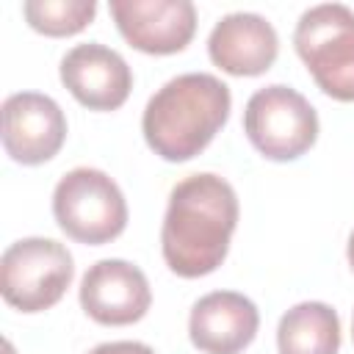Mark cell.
<instances>
[{
    "mask_svg": "<svg viewBox=\"0 0 354 354\" xmlns=\"http://www.w3.org/2000/svg\"><path fill=\"white\" fill-rule=\"evenodd\" d=\"M238 216V194L221 174L199 171L180 180L160 224L166 266L183 279L213 274L227 260Z\"/></svg>",
    "mask_w": 354,
    "mask_h": 354,
    "instance_id": "cell-1",
    "label": "cell"
},
{
    "mask_svg": "<svg viewBox=\"0 0 354 354\" xmlns=\"http://www.w3.org/2000/svg\"><path fill=\"white\" fill-rule=\"evenodd\" d=\"M230 111L232 94L221 77L210 72H185L166 80L147 100L141 133L158 158L185 163L216 138Z\"/></svg>",
    "mask_w": 354,
    "mask_h": 354,
    "instance_id": "cell-2",
    "label": "cell"
},
{
    "mask_svg": "<svg viewBox=\"0 0 354 354\" xmlns=\"http://www.w3.org/2000/svg\"><path fill=\"white\" fill-rule=\"evenodd\" d=\"M293 47L326 97L354 102V11L348 6L318 3L307 8L296 22Z\"/></svg>",
    "mask_w": 354,
    "mask_h": 354,
    "instance_id": "cell-3",
    "label": "cell"
},
{
    "mask_svg": "<svg viewBox=\"0 0 354 354\" xmlns=\"http://www.w3.org/2000/svg\"><path fill=\"white\" fill-rule=\"evenodd\" d=\"M53 216L66 238L86 246H102L124 232L127 199L111 174L77 166L55 183Z\"/></svg>",
    "mask_w": 354,
    "mask_h": 354,
    "instance_id": "cell-4",
    "label": "cell"
},
{
    "mask_svg": "<svg viewBox=\"0 0 354 354\" xmlns=\"http://www.w3.org/2000/svg\"><path fill=\"white\" fill-rule=\"evenodd\" d=\"M318 111L313 102L285 83L257 88L243 108V133L249 144L274 163L301 158L318 141Z\"/></svg>",
    "mask_w": 354,
    "mask_h": 354,
    "instance_id": "cell-5",
    "label": "cell"
},
{
    "mask_svg": "<svg viewBox=\"0 0 354 354\" xmlns=\"http://www.w3.org/2000/svg\"><path fill=\"white\" fill-rule=\"evenodd\" d=\"M72 277L75 260L55 238H19L0 257V293L19 313H44L58 304Z\"/></svg>",
    "mask_w": 354,
    "mask_h": 354,
    "instance_id": "cell-6",
    "label": "cell"
},
{
    "mask_svg": "<svg viewBox=\"0 0 354 354\" xmlns=\"http://www.w3.org/2000/svg\"><path fill=\"white\" fill-rule=\"evenodd\" d=\"M77 299L91 321L102 326H127L147 315L152 304V288L136 263L105 257L88 266L80 279Z\"/></svg>",
    "mask_w": 354,
    "mask_h": 354,
    "instance_id": "cell-7",
    "label": "cell"
},
{
    "mask_svg": "<svg viewBox=\"0 0 354 354\" xmlns=\"http://www.w3.org/2000/svg\"><path fill=\"white\" fill-rule=\"evenodd\" d=\"M61 105L39 91H17L3 102V149L14 163L39 166L53 160L66 141Z\"/></svg>",
    "mask_w": 354,
    "mask_h": 354,
    "instance_id": "cell-8",
    "label": "cell"
},
{
    "mask_svg": "<svg viewBox=\"0 0 354 354\" xmlns=\"http://www.w3.org/2000/svg\"><path fill=\"white\" fill-rule=\"evenodd\" d=\"M108 11L122 39L147 55L183 53L196 33L191 0H111Z\"/></svg>",
    "mask_w": 354,
    "mask_h": 354,
    "instance_id": "cell-9",
    "label": "cell"
},
{
    "mask_svg": "<svg viewBox=\"0 0 354 354\" xmlns=\"http://www.w3.org/2000/svg\"><path fill=\"white\" fill-rule=\"evenodd\" d=\"M64 88L88 111H116L133 88L130 64L100 41H83L66 50L58 66Z\"/></svg>",
    "mask_w": 354,
    "mask_h": 354,
    "instance_id": "cell-10",
    "label": "cell"
},
{
    "mask_svg": "<svg viewBox=\"0 0 354 354\" xmlns=\"http://www.w3.org/2000/svg\"><path fill=\"white\" fill-rule=\"evenodd\" d=\"M260 329L257 304L238 290H213L194 301L188 337L202 354H243Z\"/></svg>",
    "mask_w": 354,
    "mask_h": 354,
    "instance_id": "cell-11",
    "label": "cell"
},
{
    "mask_svg": "<svg viewBox=\"0 0 354 354\" xmlns=\"http://www.w3.org/2000/svg\"><path fill=\"white\" fill-rule=\"evenodd\" d=\"M210 61L235 77H257L268 72L279 55L277 28L254 11H232L221 17L207 36Z\"/></svg>",
    "mask_w": 354,
    "mask_h": 354,
    "instance_id": "cell-12",
    "label": "cell"
},
{
    "mask_svg": "<svg viewBox=\"0 0 354 354\" xmlns=\"http://www.w3.org/2000/svg\"><path fill=\"white\" fill-rule=\"evenodd\" d=\"M279 354H337L340 318L326 301H299L279 318Z\"/></svg>",
    "mask_w": 354,
    "mask_h": 354,
    "instance_id": "cell-13",
    "label": "cell"
},
{
    "mask_svg": "<svg viewBox=\"0 0 354 354\" xmlns=\"http://www.w3.org/2000/svg\"><path fill=\"white\" fill-rule=\"evenodd\" d=\"M22 17L36 33L64 39L91 25V19L97 17V3L94 0H25Z\"/></svg>",
    "mask_w": 354,
    "mask_h": 354,
    "instance_id": "cell-14",
    "label": "cell"
},
{
    "mask_svg": "<svg viewBox=\"0 0 354 354\" xmlns=\"http://www.w3.org/2000/svg\"><path fill=\"white\" fill-rule=\"evenodd\" d=\"M88 354H155V348L141 340H108L94 346Z\"/></svg>",
    "mask_w": 354,
    "mask_h": 354,
    "instance_id": "cell-15",
    "label": "cell"
},
{
    "mask_svg": "<svg viewBox=\"0 0 354 354\" xmlns=\"http://www.w3.org/2000/svg\"><path fill=\"white\" fill-rule=\"evenodd\" d=\"M346 257H348V266L354 271V230L348 232V243H346Z\"/></svg>",
    "mask_w": 354,
    "mask_h": 354,
    "instance_id": "cell-16",
    "label": "cell"
},
{
    "mask_svg": "<svg viewBox=\"0 0 354 354\" xmlns=\"http://www.w3.org/2000/svg\"><path fill=\"white\" fill-rule=\"evenodd\" d=\"M351 337H354V318H351Z\"/></svg>",
    "mask_w": 354,
    "mask_h": 354,
    "instance_id": "cell-17",
    "label": "cell"
}]
</instances>
